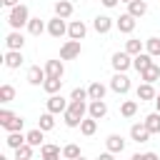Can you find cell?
I'll return each mask as SVG.
<instances>
[{"label": "cell", "instance_id": "cell-1", "mask_svg": "<svg viewBox=\"0 0 160 160\" xmlns=\"http://www.w3.org/2000/svg\"><path fill=\"white\" fill-rule=\"evenodd\" d=\"M85 112H88V105H85V102L70 100V108L62 112V115H65V125H68V128H80V122L85 120Z\"/></svg>", "mask_w": 160, "mask_h": 160}, {"label": "cell", "instance_id": "cell-2", "mask_svg": "<svg viewBox=\"0 0 160 160\" xmlns=\"http://www.w3.org/2000/svg\"><path fill=\"white\" fill-rule=\"evenodd\" d=\"M8 22H10L12 30H20L22 25H28V22H30V10H28V5L20 2L18 8H12L10 15H8Z\"/></svg>", "mask_w": 160, "mask_h": 160}, {"label": "cell", "instance_id": "cell-3", "mask_svg": "<svg viewBox=\"0 0 160 160\" xmlns=\"http://www.w3.org/2000/svg\"><path fill=\"white\" fill-rule=\"evenodd\" d=\"M0 125L8 130V132H20L22 130V125H25V120L20 118V115H15V112H10V110H0Z\"/></svg>", "mask_w": 160, "mask_h": 160}, {"label": "cell", "instance_id": "cell-4", "mask_svg": "<svg viewBox=\"0 0 160 160\" xmlns=\"http://www.w3.org/2000/svg\"><path fill=\"white\" fill-rule=\"evenodd\" d=\"M80 40H68L62 48H60V60H75L80 55Z\"/></svg>", "mask_w": 160, "mask_h": 160}, {"label": "cell", "instance_id": "cell-5", "mask_svg": "<svg viewBox=\"0 0 160 160\" xmlns=\"http://www.w3.org/2000/svg\"><path fill=\"white\" fill-rule=\"evenodd\" d=\"M110 88H112L118 95H125V92L130 90V78H128L125 72H115L112 80H110Z\"/></svg>", "mask_w": 160, "mask_h": 160}, {"label": "cell", "instance_id": "cell-6", "mask_svg": "<svg viewBox=\"0 0 160 160\" xmlns=\"http://www.w3.org/2000/svg\"><path fill=\"white\" fill-rule=\"evenodd\" d=\"M45 105H48V112H52V115H58V112H65V110L70 108V102H68L62 95H50Z\"/></svg>", "mask_w": 160, "mask_h": 160}, {"label": "cell", "instance_id": "cell-7", "mask_svg": "<svg viewBox=\"0 0 160 160\" xmlns=\"http://www.w3.org/2000/svg\"><path fill=\"white\" fill-rule=\"evenodd\" d=\"M130 138L135 142H148L150 140V130L145 128V122H135V125H130Z\"/></svg>", "mask_w": 160, "mask_h": 160}, {"label": "cell", "instance_id": "cell-8", "mask_svg": "<svg viewBox=\"0 0 160 160\" xmlns=\"http://www.w3.org/2000/svg\"><path fill=\"white\" fill-rule=\"evenodd\" d=\"M130 65H132V58H130L128 52H115V55H112V68H115V72H125Z\"/></svg>", "mask_w": 160, "mask_h": 160}, {"label": "cell", "instance_id": "cell-9", "mask_svg": "<svg viewBox=\"0 0 160 160\" xmlns=\"http://www.w3.org/2000/svg\"><path fill=\"white\" fill-rule=\"evenodd\" d=\"M48 80V72H45V68H40V65H32L30 70H28V82L30 85H42Z\"/></svg>", "mask_w": 160, "mask_h": 160}, {"label": "cell", "instance_id": "cell-10", "mask_svg": "<svg viewBox=\"0 0 160 160\" xmlns=\"http://www.w3.org/2000/svg\"><path fill=\"white\" fill-rule=\"evenodd\" d=\"M48 32H50L52 38H62V35L68 32V25H65V20H62V18H52V20L48 22Z\"/></svg>", "mask_w": 160, "mask_h": 160}, {"label": "cell", "instance_id": "cell-11", "mask_svg": "<svg viewBox=\"0 0 160 160\" xmlns=\"http://www.w3.org/2000/svg\"><path fill=\"white\" fill-rule=\"evenodd\" d=\"M85 32H88V28H85L82 20H72V22L68 25V35H70V40H82Z\"/></svg>", "mask_w": 160, "mask_h": 160}, {"label": "cell", "instance_id": "cell-12", "mask_svg": "<svg viewBox=\"0 0 160 160\" xmlns=\"http://www.w3.org/2000/svg\"><path fill=\"white\" fill-rule=\"evenodd\" d=\"M88 112H90V118H95V120L105 118V115H108V105H105V100H90Z\"/></svg>", "mask_w": 160, "mask_h": 160}, {"label": "cell", "instance_id": "cell-13", "mask_svg": "<svg viewBox=\"0 0 160 160\" xmlns=\"http://www.w3.org/2000/svg\"><path fill=\"white\" fill-rule=\"evenodd\" d=\"M105 148H108V152H122L125 150V140H122V135H108V140H105Z\"/></svg>", "mask_w": 160, "mask_h": 160}, {"label": "cell", "instance_id": "cell-14", "mask_svg": "<svg viewBox=\"0 0 160 160\" xmlns=\"http://www.w3.org/2000/svg\"><path fill=\"white\" fill-rule=\"evenodd\" d=\"M5 45H8V50H22V45H25L22 32H20V30H12V32L5 38Z\"/></svg>", "mask_w": 160, "mask_h": 160}, {"label": "cell", "instance_id": "cell-15", "mask_svg": "<svg viewBox=\"0 0 160 160\" xmlns=\"http://www.w3.org/2000/svg\"><path fill=\"white\" fill-rule=\"evenodd\" d=\"M92 28H95L100 35H105V32L112 30V18H108V15H98V18L92 20Z\"/></svg>", "mask_w": 160, "mask_h": 160}, {"label": "cell", "instance_id": "cell-16", "mask_svg": "<svg viewBox=\"0 0 160 160\" xmlns=\"http://www.w3.org/2000/svg\"><path fill=\"white\" fill-rule=\"evenodd\" d=\"M2 62H5V68L15 70V68H20V65H22V52H20V50H8Z\"/></svg>", "mask_w": 160, "mask_h": 160}, {"label": "cell", "instance_id": "cell-17", "mask_svg": "<svg viewBox=\"0 0 160 160\" xmlns=\"http://www.w3.org/2000/svg\"><path fill=\"white\" fill-rule=\"evenodd\" d=\"M115 25H118L120 32H132V30H135V18L125 12V15H120V18L115 20Z\"/></svg>", "mask_w": 160, "mask_h": 160}, {"label": "cell", "instance_id": "cell-18", "mask_svg": "<svg viewBox=\"0 0 160 160\" xmlns=\"http://www.w3.org/2000/svg\"><path fill=\"white\" fill-rule=\"evenodd\" d=\"M150 65H155V62H152V55H148V52H140L138 58H132V68H135L138 72H142V70H148Z\"/></svg>", "mask_w": 160, "mask_h": 160}, {"label": "cell", "instance_id": "cell-19", "mask_svg": "<svg viewBox=\"0 0 160 160\" xmlns=\"http://www.w3.org/2000/svg\"><path fill=\"white\" fill-rule=\"evenodd\" d=\"M70 15H72V2H68V0H58V2H55V18L68 20Z\"/></svg>", "mask_w": 160, "mask_h": 160}, {"label": "cell", "instance_id": "cell-20", "mask_svg": "<svg viewBox=\"0 0 160 160\" xmlns=\"http://www.w3.org/2000/svg\"><path fill=\"white\" fill-rule=\"evenodd\" d=\"M45 72H48V78H62L65 68H62L60 60H48L45 62Z\"/></svg>", "mask_w": 160, "mask_h": 160}, {"label": "cell", "instance_id": "cell-21", "mask_svg": "<svg viewBox=\"0 0 160 160\" xmlns=\"http://www.w3.org/2000/svg\"><path fill=\"white\" fill-rule=\"evenodd\" d=\"M158 98V92H155V88L150 85V82H142V85H138V100L142 102V100H155Z\"/></svg>", "mask_w": 160, "mask_h": 160}, {"label": "cell", "instance_id": "cell-22", "mask_svg": "<svg viewBox=\"0 0 160 160\" xmlns=\"http://www.w3.org/2000/svg\"><path fill=\"white\" fill-rule=\"evenodd\" d=\"M145 12H148V2L145 0H132L128 5V15H132V18H142Z\"/></svg>", "mask_w": 160, "mask_h": 160}, {"label": "cell", "instance_id": "cell-23", "mask_svg": "<svg viewBox=\"0 0 160 160\" xmlns=\"http://www.w3.org/2000/svg\"><path fill=\"white\" fill-rule=\"evenodd\" d=\"M60 88H62V78H48V80L42 82V90H45L48 95H58Z\"/></svg>", "mask_w": 160, "mask_h": 160}, {"label": "cell", "instance_id": "cell-24", "mask_svg": "<svg viewBox=\"0 0 160 160\" xmlns=\"http://www.w3.org/2000/svg\"><path fill=\"white\" fill-rule=\"evenodd\" d=\"M88 95H90V100H102V98H105V85H102L100 80L90 82V88H88Z\"/></svg>", "mask_w": 160, "mask_h": 160}, {"label": "cell", "instance_id": "cell-25", "mask_svg": "<svg viewBox=\"0 0 160 160\" xmlns=\"http://www.w3.org/2000/svg\"><path fill=\"white\" fill-rule=\"evenodd\" d=\"M142 122H145V128L150 130V135L160 132V112H150V115H148V118H145Z\"/></svg>", "mask_w": 160, "mask_h": 160}, {"label": "cell", "instance_id": "cell-26", "mask_svg": "<svg viewBox=\"0 0 160 160\" xmlns=\"http://www.w3.org/2000/svg\"><path fill=\"white\" fill-rule=\"evenodd\" d=\"M140 80H145V82H150V85H152L155 80H160V68H158V65H150L148 70H142V72H140Z\"/></svg>", "mask_w": 160, "mask_h": 160}, {"label": "cell", "instance_id": "cell-27", "mask_svg": "<svg viewBox=\"0 0 160 160\" xmlns=\"http://www.w3.org/2000/svg\"><path fill=\"white\" fill-rule=\"evenodd\" d=\"M5 142H8V148H12V150H18V148H22V145L28 142V138H25L22 132H10Z\"/></svg>", "mask_w": 160, "mask_h": 160}, {"label": "cell", "instance_id": "cell-28", "mask_svg": "<svg viewBox=\"0 0 160 160\" xmlns=\"http://www.w3.org/2000/svg\"><path fill=\"white\" fill-rule=\"evenodd\" d=\"M40 155H42V160H60V148L58 145H42Z\"/></svg>", "mask_w": 160, "mask_h": 160}, {"label": "cell", "instance_id": "cell-29", "mask_svg": "<svg viewBox=\"0 0 160 160\" xmlns=\"http://www.w3.org/2000/svg\"><path fill=\"white\" fill-rule=\"evenodd\" d=\"M125 52H128L130 58H138V55L142 52V40H135V38L128 40V42H125Z\"/></svg>", "mask_w": 160, "mask_h": 160}, {"label": "cell", "instance_id": "cell-30", "mask_svg": "<svg viewBox=\"0 0 160 160\" xmlns=\"http://www.w3.org/2000/svg\"><path fill=\"white\" fill-rule=\"evenodd\" d=\"M38 128H40L42 132L52 130V128H55V118H52V112H42V115H40V120H38Z\"/></svg>", "mask_w": 160, "mask_h": 160}, {"label": "cell", "instance_id": "cell-31", "mask_svg": "<svg viewBox=\"0 0 160 160\" xmlns=\"http://www.w3.org/2000/svg\"><path fill=\"white\" fill-rule=\"evenodd\" d=\"M95 130H98V120H95V118H85V120L80 122V132H82V135L90 138V135H95Z\"/></svg>", "mask_w": 160, "mask_h": 160}, {"label": "cell", "instance_id": "cell-32", "mask_svg": "<svg viewBox=\"0 0 160 160\" xmlns=\"http://www.w3.org/2000/svg\"><path fill=\"white\" fill-rule=\"evenodd\" d=\"M25 138H28V145H32V148H42V140H45V138H42V130H40V128L30 130Z\"/></svg>", "mask_w": 160, "mask_h": 160}, {"label": "cell", "instance_id": "cell-33", "mask_svg": "<svg viewBox=\"0 0 160 160\" xmlns=\"http://www.w3.org/2000/svg\"><path fill=\"white\" fill-rule=\"evenodd\" d=\"M42 30H45V22H42L40 18H30V22H28V32H30V35H42Z\"/></svg>", "mask_w": 160, "mask_h": 160}, {"label": "cell", "instance_id": "cell-34", "mask_svg": "<svg viewBox=\"0 0 160 160\" xmlns=\"http://www.w3.org/2000/svg\"><path fill=\"white\" fill-rule=\"evenodd\" d=\"M135 112H138V102H135V100H125V102L120 105V115H122V118H132Z\"/></svg>", "mask_w": 160, "mask_h": 160}, {"label": "cell", "instance_id": "cell-35", "mask_svg": "<svg viewBox=\"0 0 160 160\" xmlns=\"http://www.w3.org/2000/svg\"><path fill=\"white\" fill-rule=\"evenodd\" d=\"M145 50H148V55L158 58L160 55V38H148L145 40Z\"/></svg>", "mask_w": 160, "mask_h": 160}, {"label": "cell", "instance_id": "cell-36", "mask_svg": "<svg viewBox=\"0 0 160 160\" xmlns=\"http://www.w3.org/2000/svg\"><path fill=\"white\" fill-rule=\"evenodd\" d=\"M62 158H68V160H78V158H80V148H78L75 142L65 145V148H62Z\"/></svg>", "mask_w": 160, "mask_h": 160}, {"label": "cell", "instance_id": "cell-37", "mask_svg": "<svg viewBox=\"0 0 160 160\" xmlns=\"http://www.w3.org/2000/svg\"><path fill=\"white\" fill-rule=\"evenodd\" d=\"M15 160H32V145H22V148H18L15 150Z\"/></svg>", "mask_w": 160, "mask_h": 160}, {"label": "cell", "instance_id": "cell-38", "mask_svg": "<svg viewBox=\"0 0 160 160\" xmlns=\"http://www.w3.org/2000/svg\"><path fill=\"white\" fill-rule=\"evenodd\" d=\"M12 98H15V88H12V85H2V88H0V100H2V102H10Z\"/></svg>", "mask_w": 160, "mask_h": 160}, {"label": "cell", "instance_id": "cell-39", "mask_svg": "<svg viewBox=\"0 0 160 160\" xmlns=\"http://www.w3.org/2000/svg\"><path fill=\"white\" fill-rule=\"evenodd\" d=\"M90 95H88V90H82V88H75L72 90V95H70V100H80V102H85Z\"/></svg>", "mask_w": 160, "mask_h": 160}, {"label": "cell", "instance_id": "cell-40", "mask_svg": "<svg viewBox=\"0 0 160 160\" xmlns=\"http://www.w3.org/2000/svg\"><path fill=\"white\" fill-rule=\"evenodd\" d=\"M2 5L12 10V8H18V5H20V0H2Z\"/></svg>", "mask_w": 160, "mask_h": 160}, {"label": "cell", "instance_id": "cell-41", "mask_svg": "<svg viewBox=\"0 0 160 160\" xmlns=\"http://www.w3.org/2000/svg\"><path fill=\"white\" fill-rule=\"evenodd\" d=\"M142 160H160L158 152H142Z\"/></svg>", "mask_w": 160, "mask_h": 160}, {"label": "cell", "instance_id": "cell-42", "mask_svg": "<svg viewBox=\"0 0 160 160\" xmlns=\"http://www.w3.org/2000/svg\"><path fill=\"white\" fill-rule=\"evenodd\" d=\"M100 2H102L105 8H115V5H118V0H100Z\"/></svg>", "mask_w": 160, "mask_h": 160}, {"label": "cell", "instance_id": "cell-43", "mask_svg": "<svg viewBox=\"0 0 160 160\" xmlns=\"http://www.w3.org/2000/svg\"><path fill=\"white\" fill-rule=\"evenodd\" d=\"M98 160H115V155H112V152H102Z\"/></svg>", "mask_w": 160, "mask_h": 160}, {"label": "cell", "instance_id": "cell-44", "mask_svg": "<svg viewBox=\"0 0 160 160\" xmlns=\"http://www.w3.org/2000/svg\"><path fill=\"white\" fill-rule=\"evenodd\" d=\"M155 108H158V110H155V112H160V95H158V98H155Z\"/></svg>", "mask_w": 160, "mask_h": 160}, {"label": "cell", "instance_id": "cell-45", "mask_svg": "<svg viewBox=\"0 0 160 160\" xmlns=\"http://www.w3.org/2000/svg\"><path fill=\"white\" fill-rule=\"evenodd\" d=\"M130 160H142V155H140V152H135V155H132Z\"/></svg>", "mask_w": 160, "mask_h": 160}, {"label": "cell", "instance_id": "cell-46", "mask_svg": "<svg viewBox=\"0 0 160 160\" xmlns=\"http://www.w3.org/2000/svg\"><path fill=\"white\" fill-rule=\"evenodd\" d=\"M120 2H128V5H130V2H132V0H120Z\"/></svg>", "mask_w": 160, "mask_h": 160}, {"label": "cell", "instance_id": "cell-47", "mask_svg": "<svg viewBox=\"0 0 160 160\" xmlns=\"http://www.w3.org/2000/svg\"><path fill=\"white\" fill-rule=\"evenodd\" d=\"M0 160H8V158H5V155H0Z\"/></svg>", "mask_w": 160, "mask_h": 160}, {"label": "cell", "instance_id": "cell-48", "mask_svg": "<svg viewBox=\"0 0 160 160\" xmlns=\"http://www.w3.org/2000/svg\"><path fill=\"white\" fill-rule=\"evenodd\" d=\"M78 160H85V158H82V155H80V158H78Z\"/></svg>", "mask_w": 160, "mask_h": 160}]
</instances>
